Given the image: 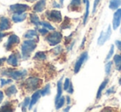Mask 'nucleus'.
Wrapping results in <instances>:
<instances>
[{"instance_id": "nucleus-1", "label": "nucleus", "mask_w": 121, "mask_h": 112, "mask_svg": "<svg viewBox=\"0 0 121 112\" xmlns=\"http://www.w3.org/2000/svg\"><path fill=\"white\" fill-rule=\"evenodd\" d=\"M37 47V42L33 40L27 39V40L23 41L21 47V52H22V57L23 59H27L30 58L32 53Z\"/></svg>"}, {"instance_id": "nucleus-2", "label": "nucleus", "mask_w": 121, "mask_h": 112, "mask_svg": "<svg viewBox=\"0 0 121 112\" xmlns=\"http://www.w3.org/2000/svg\"><path fill=\"white\" fill-rule=\"evenodd\" d=\"M27 70H22V71H17L13 70V69H6L2 73L4 76H9L11 77L14 80H20V79L23 78L26 75H27Z\"/></svg>"}, {"instance_id": "nucleus-3", "label": "nucleus", "mask_w": 121, "mask_h": 112, "mask_svg": "<svg viewBox=\"0 0 121 112\" xmlns=\"http://www.w3.org/2000/svg\"><path fill=\"white\" fill-rule=\"evenodd\" d=\"M62 39V35L59 31H53L52 33L48 34V35L46 38V40L48 42V44L52 46L57 45L59 43H60Z\"/></svg>"}, {"instance_id": "nucleus-4", "label": "nucleus", "mask_w": 121, "mask_h": 112, "mask_svg": "<svg viewBox=\"0 0 121 112\" xmlns=\"http://www.w3.org/2000/svg\"><path fill=\"white\" fill-rule=\"evenodd\" d=\"M42 84V80L35 77H30L26 80L25 85L27 89H29L30 91H33L37 89Z\"/></svg>"}, {"instance_id": "nucleus-5", "label": "nucleus", "mask_w": 121, "mask_h": 112, "mask_svg": "<svg viewBox=\"0 0 121 112\" xmlns=\"http://www.w3.org/2000/svg\"><path fill=\"white\" fill-rule=\"evenodd\" d=\"M47 17L50 21L54 22H60L62 21V16H61V12L60 11L57 10H52V11H48L47 12Z\"/></svg>"}, {"instance_id": "nucleus-6", "label": "nucleus", "mask_w": 121, "mask_h": 112, "mask_svg": "<svg viewBox=\"0 0 121 112\" xmlns=\"http://www.w3.org/2000/svg\"><path fill=\"white\" fill-rule=\"evenodd\" d=\"M111 33H112V29H111V27L109 26L108 27V29L106 31H102L100 32V35H99V37L98 38V41L97 44L98 45H103L104 43L106 42V40H108L109 38H110Z\"/></svg>"}, {"instance_id": "nucleus-7", "label": "nucleus", "mask_w": 121, "mask_h": 112, "mask_svg": "<svg viewBox=\"0 0 121 112\" xmlns=\"http://www.w3.org/2000/svg\"><path fill=\"white\" fill-rule=\"evenodd\" d=\"M30 7L27 4H13L10 6V10L13 13H22L26 12L27 10H29Z\"/></svg>"}, {"instance_id": "nucleus-8", "label": "nucleus", "mask_w": 121, "mask_h": 112, "mask_svg": "<svg viewBox=\"0 0 121 112\" xmlns=\"http://www.w3.org/2000/svg\"><path fill=\"white\" fill-rule=\"evenodd\" d=\"M87 59H88V52L87 51L81 54V56L79 57V59H78L77 61L76 62V64H75V67H74L75 73H77L81 70V66H82V64H84V62Z\"/></svg>"}, {"instance_id": "nucleus-9", "label": "nucleus", "mask_w": 121, "mask_h": 112, "mask_svg": "<svg viewBox=\"0 0 121 112\" xmlns=\"http://www.w3.org/2000/svg\"><path fill=\"white\" fill-rule=\"evenodd\" d=\"M19 42H20V39H19V37L17 36V35L13 34V35H9V40H8V41H7V45H6V49H7V50H10L11 49H13V47L14 45L18 44Z\"/></svg>"}, {"instance_id": "nucleus-10", "label": "nucleus", "mask_w": 121, "mask_h": 112, "mask_svg": "<svg viewBox=\"0 0 121 112\" xmlns=\"http://www.w3.org/2000/svg\"><path fill=\"white\" fill-rule=\"evenodd\" d=\"M121 22V8L116 9V12L114 13V17H113V29L116 30L118 27L120 26Z\"/></svg>"}, {"instance_id": "nucleus-11", "label": "nucleus", "mask_w": 121, "mask_h": 112, "mask_svg": "<svg viewBox=\"0 0 121 112\" xmlns=\"http://www.w3.org/2000/svg\"><path fill=\"white\" fill-rule=\"evenodd\" d=\"M11 27V23L9 18L5 17H0V31L9 30Z\"/></svg>"}, {"instance_id": "nucleus-12", "label": "nucleus", "mask_w": 121, "mask_h": 112, "mask_svg": "<svg viewBox=\"0 0 121 112\" xmlns=\"http://www.w3.org/2000/svg\"><path fill=\"white\" fill-rule=\"evenodd\" d=\"M26 18H27V14H26L25 12H22V13H13L12 16L13 21L15 23L23 22Z\"/></svg>"}, {"instance_id": "nucleus-13", "label": "nucleus", "mask_w": 121, "mask_h": 112, "mask_svg": "<svg viewBox=\"0 0 121 112\" xmlns=\"http://www.w3.org/2000/svg\"><path fill=\"white\" fill-rule=\"evenodd\" d=\"M46 7V0H39L38 2L34 5L33 10L36 12H42L44 11Z\"/></svg>"}, {"instance_id": "nucleus-14", "label": "nucleus", "mask_w": 121, "mask_h": 112, "mask_svg": "<svg viewBox=\"0 0 121 112\" xmlns=\"http://www.w3.org/2000/svg\"><path fill=\"white\" fill-rule=\"evenodd\" d=\"M41 95H42V93H41V91H39V90L33 93V95L32 96V98H31V100H30V105H29V109H30V110L33 107V105L38 101L39 98L41 97Z\"/></svg>"}, {"instance_id": "nucleus-15", "label": "nucleus", "mask_w": 121, "mask_h": 112, "mask_svg": "<svg viewBox=\"0 0 121 112\" xmlns=\"http://www.w3.org/2000/svg\"><path fill=\"white\" fill-rule=\"evenodd\" d=\"M7 62L8 64L12 65L13 67H17L18 65V56L15 54H13L7 59Z\"/></svg>"}, {"instance_id": "nucleus-16", "label": "nucleus", "mask_w": 121, "mask_h": 112, "mask_svg": "<svg viewBox=\"0 0 121 112\" xmlns=\"http://www.w3.org/2000/svg\"><path fill=\"white\" fill-rule=\"evenodd\" d=\"M62 77L60 79V80L57 82V94H56V100L55 101H56L62 95Z\"/></svg>"}, {"instance_id": "nucleus-17", "label": "nucleus", "mask_w": 121, "mask_h": 112, "mask_svg": "<svg viewBox=\"0 0 121 112\" xmlns=\"http://www.w3.org/2000/svg\"><path fill=\"white\" fill-rule=\"evenodd\" d=\"M121 5V0H110L109 8L111 10H116Z\"/></svg>"}, {"instance_id": "nucleus-18", "label": "nucleus", "mask_w": 121, "mask_h": 112, "mask_svg": "<svg viewBox=\"0 0 121 112\" xmlns=\"http://www.w3.org/2000/svg\"><path fill=\"white\" fill-rule=\"evenodd\" d=\"M108 81H109L108 79H105V80L101 83V85L99 86V89H98V92H97V95H96V99H97V100H99V99L100 98L102 92H103V90L105 88L106 85H107V83H108Z\"/></svg>"}, {"instance_id": "nucleus-19", "label": "nucleus", "mask_w": 121, "mask_h": 112, "mask_svg": "<svg viewBox=\"0 0 121 112\" xmlns=\"http://www.w3.org/2000/svg\"><path fill=\"white\" fill-rule=\"evenodd\" d=\"M23 36L27 39L32 40V39H34L35 37H37V31H35V30H29L24 34Z\"/></svg>"}, {"instance_id": "nucleus-20", "label": "nucleus", "mask_w": 121, "mask_h": 112, "mask_svg": "<svg viewBox=\"0 0 121 112\" xmlns=\"http://www.w3.org/2000/svg\"><path fill=\"white\" fill-rule=\"evenodd\" d=\"M17 92V89L14 85H12L11 87H8L5 90V94L8 97H11V96H13V95H15Z\"/></svg>"}, {"instance_id": "nucleus-21", "label": "nucleus", "mask_w": 121, "mask_h": 112, "mask_svg": "<svg viewBox=\"0 0 121 112\" xmlns=\"http://www.w3.org/2000/svg\"><path fill=\"white\" fill-rule=\"evenodd\" d=\"M30 21L33 25L36 26V27H38L39 25H41V22H40V20H39V17L34 13L30 14Z\"/></svg>"}, {"instance_id": "nucleus-22", "label": "nucleus", "mask_w": 121, "mask_h": 112, "mask_svg": "<svg viewBox=\"0 0 121 112\" xmlns=\"http://www.w3.org/2000/svg\"><path fill=\"white\" fill-rule=\"evenodd\" d=\"M65 104V97H60L56 101H55V105H56V110H59L60 108L64 105Z\"/></svg>"}, {"instance_id": "nucleus-23", "label": "nucleus", "mask_w": 121, "mask_h": 112, "mask_svg": "<svg viewBox=\"0 0 121 112\" xmlns=\"http://www.w3.org/2000/svg\"><path fill=\"white\" fill-rule=\"evenodd\" d=\"M34 59L39 61L45 60L47 59V55H46V54L44 52H37V53H36L35 56H34Z\"/></svg>"}, {"instance_id": "nucleus-24", "label": "nucleus", "mask_w": 121, "mask_h": 112, "mask_svg": "<svg viewBox=\"0 0 121 112\" xmlns=\"http://www.w3.org/2000/svg\"><path fill=\"white\" fill-rule=\"evenodd\" d=\"M81 4V0H71V4H70V6H69V8H72L73 10H74V8H80Z\"/></svg>"}, {"instance_id": "nucleus-25", "label": "nucleus", "mask_w": 121, "mask_h": 112, "mask_svg": "<svg viewBox=\"0 0 121 112\" xmlns=\"http://www.w3.org/2000/svg\"><path fill=\"white\" fill-rule=\"evenodd\" d=\"M89 9H90V2L89 0L86 1V13L84 16V25H86L87 23L88 17H89Z\"/></svg>"}, {"instance_id": "nucleus-26", "label": "nucleus", "mask_w": 121, "mask_h": 112, "mask_svg": "<svg viewBox=\"0 0 121 112\" xmlns=\"http://www.w3.org/2000/svg\"><path fill=\"white\" fill-rule=\"evenodd\" d=\"M28 105H30V98L29 97H26L24 99L23 102L22 103V111H26Z\"/></svg>"}, {"instance_id": "nucleus-27", "label": "nucleus", "mask_w": 121, "mask_h": 112, "mask_svg": "<svg viewBox=\"0 0 121 112\" xmlns=\"http://www.w3.org/2000/svg\"><path fill=\"white\" fill-rule=\"evenodd\" d=\"M51 92V87H50V84H47V86L45 87V88L42 89L41 91V93H42V96H47V95H49Z\"/></svg>"}, {"instance_id": "nucleus-28", "label": "nucleus", "mask_w": 121, "mask_h": 112, "mask_svg": "<svg viewBox=\"0 0 121 112\" xmlns=\"http://www.w3.org/2000/svg\"><path fill=\"white\" fill-rule=\"evenodd\" d=\"M114 62L116 67H119L121 64V55L120 54H115L114 56Z\"/></svg>"}, {"instance_id": "nucleus-29", "label": "nucleus", "mask_w": 121, "mask_h": 112, "mask_svg": "<svg viewBox=\"0 0 121 112\" xmlns=\"http://www.w3.org/2000/svg\"><path fill=\"white\" fill-rule=\"evenodd\" d=\"M41 25L43 26V27L47 28V30H50V31H54V30H55V28H54V27L47 22H41Z\"/></svg>"}, {"instance_id": "nucleus-30", "label": "nucleus", "mask_w": 121, "mask_h": 112, "mask_svg": "<svg viewBox=\"0 0 121 112\" xmlns=\"http://www.w3.org/2000/svg\"><path fill=\"white\" fill-rule=\"evenodd\" d=\"M114 45H111V46H110V50H109V54H108L107 56H106L105 61L109 60V59H110V58L112 57L113 55H114Z\"/></svg>"}, {"instance_id": "nucleus-31", "label": "nucleus", "mask_w": 121, "mask_h": 112, "mask_svg": "<svg viewBox=\"0 0 121 112\" xmlns=\"http://www.w3.org/2000/svg\"><path fill=\"white\" fill-rule=\"evenodd\" d=\"M112 64H113V62H110V61H109L108 63H106V64H105V73L107 74V75H109V74L110 73Z\"/></svg>"}, {"instance_id": "nucleus-32", "label": "nucleus", "mask_w": 121, "mask_h": 112, "mask_svg": "<svg viewBox=\"0 0 121 112\" xmlns=\"http://www.w3.org/2000/svg\"><path fill=\"white\" fill-rule=\"evenodd\" d=\"M71 81H70V79L69 78H66V80H65V82H64V85H63V89L64 90H66V91H67L68 90V88H69V87H70V85H71Z\"/></svg>"}, {"instance_id": "nucleus-33", "label": "nucleus", "mask_w": 121, "mask_h": 112, "mask_svg": "<svg viewBox=\"0 0 121 112\" xmlns=\"http://www.w3.org/2000/svg\"><path fill=\"white\" fill-rule=\"evenodd\" d=\"M1 87H4L5 85L7 84H9L13 82L12 79H4V78H1Z\"/></svg>"}, {"instance_id": "nucleus-34", "label": "nucleus", "mask_w": 121, "mask_h": 112, "mask_svg": "<svg viewBox=\"0 0 121 112\" xmlns=\"http://www.w3.org/2000/svg\"><path fill=\"white\" fill-rule=\"evenodd\" d=\"M9 108H12V106H11V105L9 103H6L4 104V105H3L2 107H1V109H0V111L2 110V111H7V110H9Z\"/></svg>"}, {"instance_id": "nucleus-35", "label": "nucleus", "mask_w": 121, "mask_h": 112, "mask_svg": "<svg viewBox=\"0 0 121 112\" xmlns=\"http://www.w3.org/2000/svg\"><path fill=\"white\" fill-rule=\"evenodd\" d=\"M99 0H95L94 6H93V11H92L93 13H95V12H96V8H97V6H98V4H99Z\"/></svg>"}, {"instance_id": "nucleus-36", "label": "nucleus", "mask_w": 121, "mask_h": 112, "mask_svg": "<svg viewBox=\"0 0 121 112\" xmlns=\"http://www.w3.org/2000/svg\"><path fill=\"white\" fill-rule=\"evenodd\" d=\"M39 32H40L42 35H46L47 34H48V31H47V29L45 28V27H44V28L40 29V30H39Z\"/></svg>"}, {"instance_id": "nucleus-37", "label": "nucleus", "mask_w": 121, "mask_h": 112, "mask_svg": "<svg viewBox=\"0 0 121 112\" xmlns=\"http://www.w3.org/2000/svg\"><path fill=\"white\" fill-rule=\"evenodd\" d=\"M61 50H61V47H60V46H57V47H56V48L53 50V52H55L56 54H60V52H61Z\"/></svg>"}, {"instance_id": "nucleus-38", "label": "nucleus", "mask_w": 121, "mask_h": 112, "mask_svg": "<svg viewBox=\"0 0 121 112\" xmlns=\"http://www.w3.org/2000/svg\"><path fill=\"white\" fill-rule=\"evenodd\" d=\"M114 87H110V88H109L107 90V92H106V95L109 96V94L114 93Z\"/></svg>"}, {"instance_id": "nucleus-39", "label": "nucleus", "mask_w": 121, "mask_h": 112, "mask_svg": "<svg viewBox=\"0 0 121 112\" xmlns=\"http://www.w3.org/2000/svg\"><path fill=\"white\" fill-rule=\"evenodd\" d=\"M67 92L69 94H72L73 92H74V88H73L72 83H71V85H70L69 88H68V90H67Z\"/></svg>"}, {"instance_id": "nucleus-40", "label": "nucleus", "mask_w": 121, "mask_h": 112, "mask_svg": "<svg viewBox=\"0 0 121 112\" xmlns=\"http://www.w3.org/2000/svg\"><path fill=\"white\" fill-rule=\"evenodd\" d=\"M115 45L119 50L121 51V40H115Z\"/></svg>"}, {"instance_id": "nucleus-41", "label": "nucleus", "mask_w": 121, "mask_h": 112, "mask_svg": "<svg viewBox=\"0 0 121 112\" xmlns=\"http://www.w3.org/2000/svg\"><path fill=\"white\" fill-rule=\"evenodd\" d=\"M52 6H53L54 8H60V4H58L56 2H53V4H52Z\"/></svg>"}, {"instance_id": "nucleus-42", "label": "nucleus", "mask_w": 121, "mask_h": 112, "mask_svg": "<svg viewBox=\"0 0 121 112\" xmlns=\"http://www.w3.org/2000/svg\"><path fill=\"white\" fill-rule=\"evenodd\" d=\"M85 43H86V37H84V38H83L82 43H81V49H83V48H84Z\"/></svg>"}, {"instance_id": "nucleus-43", "label": "nucleus", "mask_w": 121, "mask_h": 112, "mask_svg": "<svg viewBox=\"0 0 121 112\" xmlns=\"http://www.w3.org/2000/svg\"><path fill=\"white\" fill-rule=\"evenodd\" d=\"M3 99H4V92L2 91H0V103L2 102Z\"/></svg>"}, {"instance_id": "nucleus-44", "label": "nucleus", "mask_w": 121, "mask_h": 112, "mask_svg": "<svg viewBox=\"0 0 121 112\" xmlns=\"http://www.w3.org/2000/svg\"><path fill=\"white\" fill-rule=\"evenodd\" d=\"M66 102H67V104L69 105V104L71 103V97H70L69 96H66Z\"/></svg>"}, {"instance_id": "nucleus-45", "label": "nucleus", "mask_w": 121, "mask_h": 112, "mask_svg": "<svg viewBox=\"0 0 121 112\" xmlns=\"http://www.w3.org/2000/svg\"><path fill=\"white\" fill-rule=\"evenodd\" d=\"M6 35V34L5 33H2V32H0V41L2 40V39L4 38V36Z\"/></svg>"}, {"instance_id": "nucleus-46", "label": "nucleus", "mask_w": 121, "mask_h": 112, "mask_svg": "<svg viewBox=\"0 0 121 112\" xmlns=\"http://www.w3.org/2000/svg\"><path fill=\"white\" fill-rule=\"evenodd\" d=\"M66 108H67V109H65L64 111H68V110H70V108H71V107H70V106H67V107H66Z\"/></svg>"}, {"instance_id": "nucleus-47", "label": "nucleus", "mask_w": 121, "mask_h": 112, "mask_svg": "<svg viewBox=\"0 0 121 112\" xmlns=\"http://www.w3.org/2000/svg\"><path fill=\"white\" fill-rule=\"evenodd\" d=\"M117 69H118L119 71H121V64H120V65H119V67L117 68Z\"/></svg>"}, {"instance_id": "nucleus-48", "label": "nucleus", "mask_w": 121, "mask_h": 112, "mask_svg": "<svg viewBox=\"0 0 121 112\" xmlns=\"http://www.w3.org/2000/svg\"><path fill=\"white\" fill-rule=\"evenodd\" d=\"M60 5H62L63 3H64V0H60Z\"/></svg>"}, {"instance_id": "nucleus-49", "label": "nucleus", "mask_w": 121, "mask_h": 112, "mask_svg": "<svg viewBox=\"0 0 121 112\" xmlns=\"http://www.w3.org/2000/svg\"><path fill=\"white\" fill-rule=\"evenodd\" d=\"M26 1H27V2H34L36 0H26Z\"/></svg>"}, {"instance_id": "nucleus-50", "label": "nucleus", "mask_w": 121, "mask_h": 112, "mask_svg": "<svg viewBox=\"0 0 121 112\" xmlns=\"http://www.w3.org/2000/svg\"><path fill=\"white\" fill-rule=\"evenodd\" d=\"M86 1H87V0H83V2L86 3Z\"/></svg>"}, {"instance_id": "nucleus-51", "label": "nucleus", "mask_w": 121, "mask_h": 112, "mask_svg": "<svg viewBox=\"0 0 121 112\" xmlns=\"http://www.w3.org/2000/svg\"><path fill=\"white\" fill-rule=\"evenodd\" d=\"M119 84L121 85V79H119Z\"/></svg>"}, {"instance_id": "nucleus-52", "label": "nucleus", "mask_w": 121, "mask_h": 112, "mask_svg": "<svg viewBox=\"0 0 121 112\" xmlns=\"http://www.w3.org/2000/svg\"><path fill=\"white\" fill-rule=\"evenodd\" d=\"M120 32H121V29H120Z\"/></svg>"}]
</instances>
